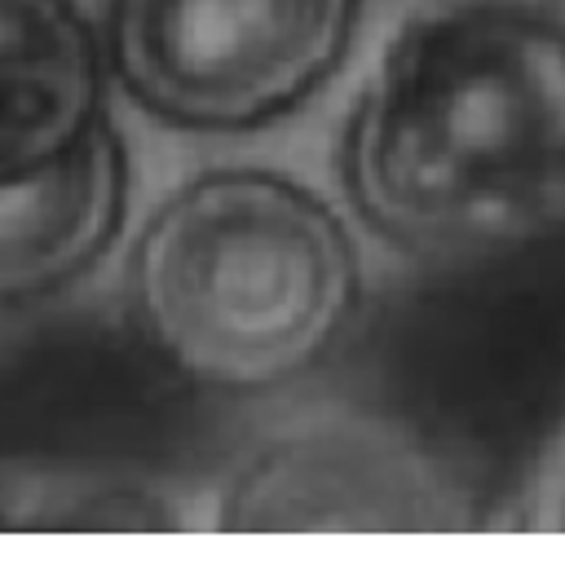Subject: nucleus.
<instances>
[{
    "mask_svg": "<svg viewBox=\"0 0 565 569\" xmlns=\"http://www.w3.org/2000/svg\"><path fill=\"white\" fill-rule=\"evenodd\" d=\"M358 217L412 257L565 221V0H424L345 129Z\"/></svg>",
    "mask_w": 565,
    "mask_h": 569,
    "instance_id": "1",
    "label": "nucleus"
},
{
    "mask_svg": "<svg viewBox=\"0 0 565 569\" xmlns=\"http://www.w3.org/2000/svg\"><path fill=\"white\" fill-rule=\"evenodd\" d=\"M155 349L208 389H275L318 367L363 305V261L327 199L275 168H208L133 248Z\"/></svg>",
    "mask_w": 565,
    "mask_h": 569,
    "instance_id": "2",
    "label": "nucleus"
},
{
    "mask_svg": "<svg viewBox=\"0 0 565 569\" xmlns=\"http://www.w3.org/2000/svg\"><path fill=\"white\" fill-rule=\"evenodd\" d=\"M358 22L363 0H111V67L168 129L248 133L345 67Z\"/></svg>",
    "mask_w": 565,
    "mask_h": 569,
    "instance_id": "3",
    "label": "nucleus"
},
{
    "mask_svg": "<svg viewBox=\"0 0 565 569\" xmlns=\"http://www.w3.org/2000/svg\"><path fill=\"white\" fill-rule=\"evenodd\" d=\"M473 499L412 432L309 416L261 437L221 481V530H468Z\"/></svg>",
    "mask_w": 565,
    "mask_h": 569,
    "instance_id": "4",
    "label": "nucleus"
},
{
    "mask_svg": "<svg viewBox=\"0 0 565 569\" xmlns=\"http://www.w3.org/2000/svg\"><path fill=\"white\" fill-rule=\"evenodd\" d=\"M102 49L76 0H0V190L71 159L107 124Z\"/></svg>",
    "mask_w": 565,
    "mask_h": 569,
    "instance_id": "5",
    "label": "nucleus"
},
{
    "mask_svg": "<svg viewBox=\"0 0 565 569\" xmlns=\"http://www.w3.org/2000/svg\"><path fill=\"white\" fill-rule=\"evenodd\" d=\"M129 150L107 120L58 168L0 190V305L80 283L129 217Z\"/></svg>",
    "mask_w": 565,
    "mask_h": 569,
    "instance_id": "6",
    "label": "nucleus"
},
{
    "mask_svg": "<svg viewBox=\"0 0 565 569\" xmlns=\"http://www.w3.org/2000/svg\"><path fill=\"white\" fill-rule=\"evenodd\" d=\"M526 521L535 530H565V432L553 441V450L539 463V481L531 490Z\"/></svg>",
    "mask_w": 565,
    "mask_h": 569,
    "instance_id": "7",
    "label": "nucleus"
}]
</instances>
